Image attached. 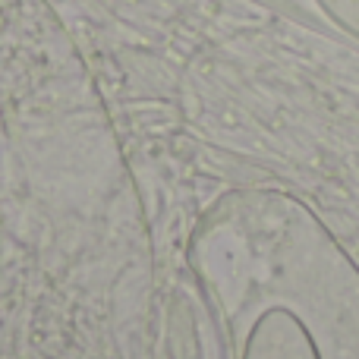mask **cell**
Returning a JSON list of instances; mask_svg holds the SVG:
<instances>
[{
	"mask_svg": "<svg viewBox=\"0 0 359 359\" xmlns=\"http://www.w3.org/2000/svg\"><path fill=\"white\" fill-rule=\"evenodd\" d=\"M322 16L359 41V0H316Z\"/></svg>",
	"mask_w": 359,
	"mask_h": 359,
	"instance_id": "obj_2",
	"label": "cell"
},
{
	"mask_svg": "<svg viewBox=\"0 0 359 359\" xmlns=\"http://www.w3.org/2000/svg\"><path fill=\"white\" fill-rule=\"evenodd\" d=\"M240 359H325L309 325L287 306H268L252 322Z\"/></svg>",
	"mask_w": 359,
	"mask_h": 359,
	"instance_id": "obj_1",
	"label": "cell"
}]
</instances>
